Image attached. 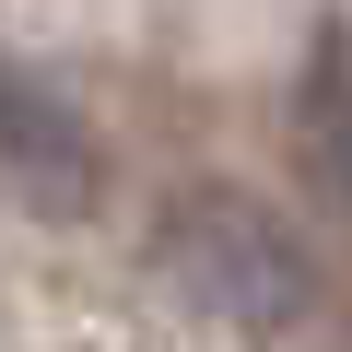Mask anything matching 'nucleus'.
<instances>
[{"label": "nucleus", "instance_id": "obj_1", "mask_svg": "<svg viewBox=\"0 0 352 352\" xmlns=\"http://www.w3.org/2000/svg\"><path fill=\"white\" fill-rule=\"evenodd\" d=\"M153 247H164L176 282H188L212 317H235V329H294L305 317V282H317L305 247H294V223L270 200H247V188H212V176L164 212Z\"/></svg>", "mask_w": 352, "mask_h": 352}, {"label": "nucleus", "instance_id": "obj_2", "mask_svg": "<svg viewBox=\"0 0 352 352\" xmlns=\"http://www.w3.org/2000/svg\"><path fill=\"white\" fill-rule=\"evenodd\" d=\"M0 176H12L24 200H82V188H94L82 118H71L36 71H12V59H0Z\"/></svg>", "mask_w": 352, "mask_h": 352}, {"label": "nucleus", "instance_id": "obj_3", "mask_svg": "<svg viewBox=\"0 0 352 352\" xmlns=\"http://www.w3.org/2000/svg\"><path fill=\"white\" fill-rule=\"evenodd\" d=\"M294 141H305V176H317V188H329V200L352 212V59H340V47H317Z\"/></svg>", "mask_w": 352, "mask_h": 352}]
</instances>
